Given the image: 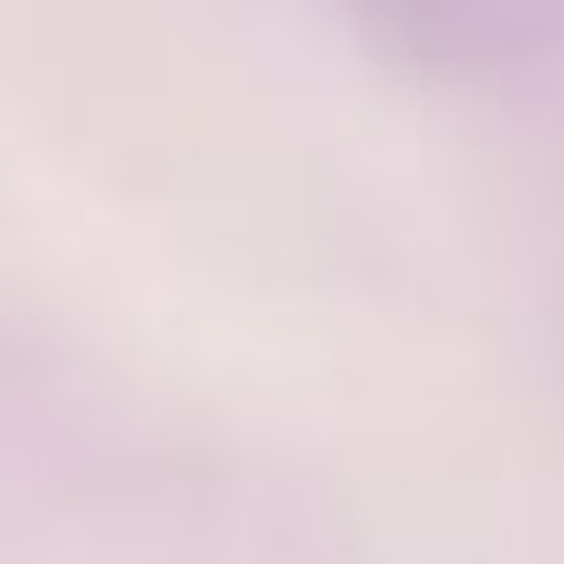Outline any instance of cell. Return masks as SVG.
<instances>
[{
    "mask_svg": "<svg viewBox=\"0 0 564 564\" xmlns=\"http://www.w3.org/2000/svg\"><path fill=\"white\" fill-rule=\"evenodd\" d=\"M377 32H398L408 53L429 63H491V53H523L564 21V0H356Z\"/></svg>",
    "mask_w": 564,
    "mask_h": 564,
    "instance_id": "1",
    "label": "cell"
}]
</instances>
